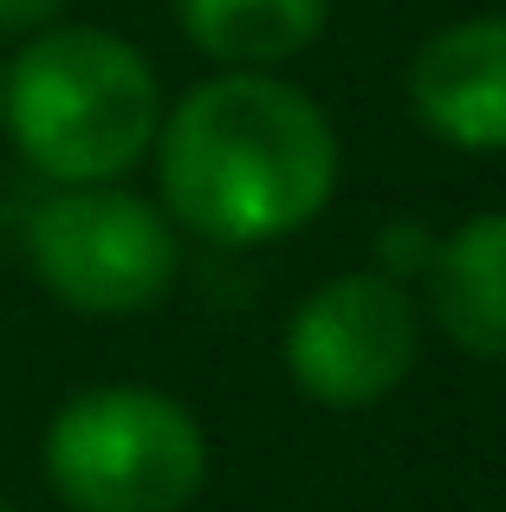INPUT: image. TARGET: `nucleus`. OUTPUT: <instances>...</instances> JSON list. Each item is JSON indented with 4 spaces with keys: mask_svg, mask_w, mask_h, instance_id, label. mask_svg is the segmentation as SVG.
<instances>
[{
    "mask_svg": "<svg viewBox=\"0 0 506 512\" xmlns=\"http://www.w3.org/2000/svg\"><path fill=\"white\" fill-rule=\"evenodd\" d=\"M156 188L182 234L266 247L312 227L338 195V130L312 91L279 72H215L163 104Z\"/></svg>",
    "mask_w": 506,
    "mask_h": 512,
    "instance_id": "f257e3e1",
    "label": "nucleus"
},
{
    "mask_svg": "<svg viewBox=\"0 0 506 512\" xmlns=\"http://www.w3.org/2000/svg\"><path fill=\"white\" fill-rule=\"evenodd\" d=\"M163 124V78L104 26H39L0 72V130L46 182H124Z\"/></svg>",
    "mask_w": 506,
    "mask_h": 512,
    "instance_id": "f03ea898",
    "label": "nucleus"
},
{
    "mask_svg": "<svg viewBox=\"0 0 506 512\" xmlns=\"http://www.w3.org/2000/svg\"><path fill=\"white\" fill-rule=\"evenodd\" d=\"M39 461L72 512H189L208 487L202 422L143 383H98L59 402Z\"/></svg>",
    "mask_w": 506,
    "mask_h": 512,
    "instance_id": "7ed1b4c3",
    "label": "nucleus"
},
{
    "mask_svg": "<svg viewBox=\"0 0 506 512\" xmlns=\"http://www.w3.org/2000/svg\"><path fill=\"white\" fill-rule=\"evenodd\" d=\"M26 266L59 305L85 318H137L169 299L182 240L163 201L117 182L59 188L26 221Z\"/></svg>",
    "mask_w": 506,
    "mask_h": 512,
    "instance_id": "20e7f679",
    "label": "nucleus"
},
{
    "mask_svg": "<svg viewBox=\"0 0 506 512\" xmlns=\"http://www.w3.org/2000/svg\"><path fill=\"white\" fill-rule=\"evenodd\" d=\"M422 312L403 279L390 273H338L305 292L286 318V370L325 409H370L396 396L416 370Z\"/></svg>",
    "mask_w": 506,
    "mask_h": 512,
    "instance_id": "39448f33",
    "label": "nucleus"
},
{
    "mask_svg": "<svg viewBox=\"0 0 506 512\" xmlns=\"http://www.w3.org/2000/svg\"><path fill=\"white\" fill-rule=\"evenodd\" d=\"M409 111L448 150H506V13L429 33L409 59Z\"/></svg>",
    "mask_w": 506,
    "mask_h": 512,
    "instance_id": "423d86ee",
    "label": "nucleus"
},
{
    "mask_svg": "<svg viewBox=\"0 0 506 512\" xmlns=\"http://www.w3.org/2000/svg\"><path fill=\"white\" fill-rule=\"evenodd\" d=\"M422 286H429V318L448 344L506 363V208L474 214L435 240Z\"/></svg>",
    "mask_w": 506,
    "mask_h": 512,
    "instance_id": "0eeeda50",
    "label": "nucleus"
},
{
    "mask_svg": "<svg viewBox=\"0 0 506 512\" xmlns=\"http://www.w3.org/2000/svg\"><path fill=\"white\" fill-rule=\"evenodd\" d=\"M331 0H176V26L221 72H279L318 46Z\"/></svg>",
    "mask_w": 506,
    "mask_h": 512,
    "instance_id": "6e6552de",
    "label": "nucleus"
},
{
    "mask_svg": "<svg viewBox=\"0 0 506 512\" xmlns=\"http://www.w3.org/2000/svg\"><path fill=\"white\" fill-rule=\"evenodd\" d=\"M429 260H435V234L422 221H396V227H383V234H377V273L422 279V273H429Z\"/></svg>",
    "mask_w": 506,
    "mask_h": 512,
    "instance_id": "1a4fd4ad",
    "label": "nucleus"
},
{
    "mask_svg": "<svg viewBox=\"0 0 506 512\" xmlns=\"http://www.w3.org/2000/svg\"><path fill=\"white\" fill-rule=\"evenodd\" d=\"M59 13H65V0H0V39H33Z\"/></svg>",
    "mask_w": 506,
    "mask_h": 512,
    "instance_id": "9d476101",
    "label": "nucleus"
},
{
    "mask_svg": "<svg viewBox=\"0 0 506 512\" xmlns=\"http://www.w3.org/2000/svg\"><path fill=\"white\" fill-rule=\"evenodd\" d=\"M0 512H13V506H0Z\"/></svg>",
    "mask_w": 506,
    "mask_h": 512,
    "instance_id": "9b49d317",
    "label": "nucleus"
}]
</instances>
